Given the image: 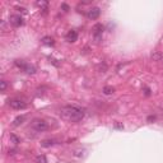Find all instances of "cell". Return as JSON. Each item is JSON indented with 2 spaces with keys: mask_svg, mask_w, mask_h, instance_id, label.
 I'll return each mask as SVG.
<instances>
[{
  "mask_svg": "<svg viewBox=\"0 0 163 163\" xmlns=\"http://www.w3.org/2000/svg\"><path fill=\"white\" fill-rule=\"evenodd\" d=\"M60 116L61 119L69 121V122H78L84 119L85 110L76 105H68L60 108Z\"/></svg>",
  "mask_w": 163,
  "mask_h": 163,
  "instance_id": "cell-1",
  "label": "cell"
},
{
  "mask_svg": "<svg viewBox=\"0 0 163 163\" xmlns=\"http://www.w3.org/2000/svg\"><path fill=\"white\" fill-rule=\"evenodd\" d=\"M31 127L38 133H42L49 130V122L43 119H33L31 122Z\"/></svg>",
  "mask_w": 163,
  "mask_h": 163,
  "instance_id": "cell-2",
  "label": "cell"
},
{
  "mask_svg": "<svg viewBox=\"0 0 163 163\" xmlns=\"http://www.w3.org/2000/svg\"><path fill=\"white\" fill-rule=\"evenodd\" d=\"M8 105L10 106V108H13V110H24V108H27V103L22 100H18V98L9 100Z\"/></svg>",
  "mask_w": 163,
  "mask_h": 163,
  "instance_id": "cell-3",
  "label": "cell"
},
{
  "mask_svg": "<svg viewBox=\"0 0 163 163\" xmlns=\"http://www.w3.org/2000/svg\"><path fill=\"white\" fill-rule=\"evenodd\" d=\"M105 31V25L102 23H97L93 25V36H94V41L96 42H100L102 40V33Z\"/></svg>",
  "mask_w": 163,
  "mask_h": 163,
  "instance_id": "cell-4",
  "label": "cell"
},
{
  "mask_svg": "<svg viewBox=\"0 0 163 163\" xmlns=\"http://www.w3.org/2000/svg\"><path fill=\"white\" fill-rule=\"evenodd\" d=\"M9 23H10L13 27H22V25L24 24V21H23V18H22L21 15L12 14L10 17H9Z\"/></svg>",
  "mask_w": 163,
  "mask_h": 163,
  "instance_id": "cell-5",
  "label": "cell"
},
{
  "mask_svg": "<svg viewBox=\"0 0 163 163\" xmlns=\"http://www.w3.org/2000/svg\"><path fill=\"white\" fill-rule=\"evenodd\" d=\"M101 15V9L98 8V6H93V8L88 9L87 12V18L88 19H92V21H94V19H98Z\"/></svg>",
  "mask_w": 163,
  "mask_h": 163,
  "instance_id": "cell-6",
  "label": "cell"
},
{
  "mask_svg": "<svg viewBox=\"0 0 163 163\" xmlns=\"http://www.w3.org/2000/svg\"><path fill=\"white\" fill-rule=\"evenodd\" d=\"M76 40H78V32L75 30H72L66 33V41L68 42H75Z\"/></svg>",
  "mask_w": 163,
  "mask_h": 163,
  "instance_id": "cell-7",
  "label": "cell"
},
{
  "mask_svg": "<svg viewBox=\"0 0 163 163\" xmlns=\"http://www.w3.org/2000/svg\"><path fill=\"white\" fill-rule=\"evenodd\" d=\"M55 144H57V140L55 139H45L41 142V146H43V148H50V146H54Z\"/></svg>",
  "mask_w": 163,
  "mask_h": 163,
  "instance_id": "cell-8",
  "label": "cell"
},
{
  "mask_svg": "<svg viewBox=\"0 0 163 163\" xmlns=\"http://www.w3.org/2000/svg\"><path fill=\"white\" fill-rule=\"evenodd\" d=\"M41 42H42V45H45V46H54V45H55V41H54V38L50 37V36L43 37L42 40H41Z\"/></svg>",
  "mask_w": 163,
  "mask_h": 163,
  "instance_id": "cell-9",
  "label": "cell"
},
{
  "mask_svg": "<svg viewBox=\"0 0 163 163\" xmlns=\"http://www.w3.org/2000/svg\"><path fill=\"white\" fill-rule=\"evenodd\" d=\"M23 72L28 75H33V74H36V68H34L33 65H31V64H27L25 68L23 69Z\"/></svg>",
  "mask_w": 163,
  "mask_h": 163,
  "instance_id": "cell-10",
  "label": "cell"
},
{
  "mask_svg": "<svg viewBox=\"0 0 163 163\" xmlns=\"http://www.w3.org/2000/svg\"><path fill=\"white\" fill-rule=\"evenodd\" d=\"M36 4H37L38 8H41V10H43V13H47V10H49V3L47 1L41 0V1H37Z\"/></svg>",
  "mask_w": 163,
  "mask_h": 163,
  "instance_id": "cell-11",
  "label": "cell"
},
{
  "mask_svg": "<svg viewBox=\"0 0 163 163\" xmlns=\"http://www.w3.org/2000/svg\"><path fill=\"white\" fill-rule=\"evenodd\" d=\"M24 120H25V116H18V117H15L14 121H13V126H19V125H22V124L24 122Z\"/></svg>",
  "mask_w": 163,
  "mask_h": 163,
  "instance_id": "cell-12",
  "label": "cell"
},
{
  "mask_svg": "<svg viewBox=\"0 0 163 163\" xmlns=\"http://www.w3.org/2000/svg\"><path fill=\"white\" fill-rule=\"evenodd\" d=\"M14 65L17 66V68H19V69L23 70V69L25 68V65H27V63H25L24 60H19V59H17V60H14Z\"/></svg>",
  "mask_w": 163,
  "mask_h": 163,
  "instance_id": "cell-13",
  "label": "cell"
},
{
  "mask_svg": "<svg viewBox=\"0 0 163 163\" xmlns=\"http://www.w3.org/2000/svg\"><path fill=\"white\" fill-rule=\"evenodd\" d=\"M152 59L154 60V61H159V60L163 59V54L159 52V51H155V52L152 54Z\"/></svg>",
  "mask_w": 163,
  "mask_h": 163,
  "instance_id": "cell-14",
  "label": "cell"
},
{
  "mask_svg": "<svg viewBox=\"0 0 163 163\" xmlns=\"http://www.w3.org/2000/svg\"><path fill=\"white\" fill-rule=\"evenodd\" d=\"M103 93L110 96V94H113L115 93V88L113 87H110V85H106V87L103 88Z\"/></svg>",
  "mask_w": 163,
  "mask_h": 163,
  "instance_id": "cell-15",
  "label": "cell"
},
{
  "mask_svg": "<svg viewBox=\"0 0 163 163\" xmlns=\"http://www.w3.org/2000/svg\"><path fill=\"white\" fill-rule=\"evenodd\" d=\"M10 142L14 143V144H19V143H21V139H19L17 135H14V134H10Z\"/></svg>",
  "mask_w": 163,
  "mask_h": 163,
  "instance_id": "cell-16",
  "label": "cell"
},
{
  "mask_svg": "<svg viewBox=\"0 0 163 163\" xmlns=\"http://www.w3.org/2000/svg\"><path fill=\"white\" fill-rule=\"evenodd\" d=\"M36 163H47L46 157H45V155H38L36 158Z\"/></svg>",
  "mask_w": 163,
  "mask_h": 163,
  "instance_id": "cell-17",
  "label": "cell"
},
{
  "mask_svg": "<svg viewBox=\"0 0 163 163\" xmlns=\"http://www.w3.org/2000/svg\"><path fill=\"white\" fill-rule=\"evenodd\" d=\"M6 85H8V84H6L5 80H1V82H0V91H1V92H5Z\"/></svg>",
  "mask_w": 163,
  "mask_h": 163,
  "instance_id": "cell-18",
  "label": "cell"
},
{
  "mask_svg": "<svg viewBox=\"0 0 163 163\" xmlns=\"http://www.w3.org/2000/svg\"><path fill=\"white\" fill-rule=\"evenodd\" d=\"M61 9H63V10L64 12H69V5L68 4H65V3H63V4H61Z\"/></svg>",
  "mask_w": 163,
  "mask_h": 163,
  "instance_id": "cell-19",
  "label": "cell"
},
{
  "mask_svg": "<svg viewBox=\"0 0 163 163\" xmlns=\"http://www.w3.org/2000/svg\"><path fill=\"white\" fill-rule=\"evenodd\" d=\"M115 129L122 130V129H124V125H122V124H119V122H116V124H115Z\"/></svg>",
  "mask_w": 163,
  "mask_h": 163,
  "instance_id": "cell-20",
  "label": "cell"
},
{
  "mask_svg": "<svg viewBox=\"0 0 163 163\" xmlns=\"http://www.w3.org/2000/svg\"><path fill=\"white\" fill-rule=\"evenodd\" d=\"M144 93H145L146 97H148V96H151V89H149V88H145V89H144Z\"/></svg>",
  "mask_w": 163,
  "mask_h": 163,
  "instance_id": "cell-21",
  "label": "cell"
},
{
  "mask_svg": "<svg viewBox=\"0 0 163 163\" xmlns=\"http://www.w3.org/2000/svg\"><path fill=\"white\" fill-rule=\"evenodd\" d=\"M146 120H148V122H152V121L155 120V116H148V119Z\"/></svg>",
  "mask_w": 163,
  "mask_h": 163,
  "instance_id": "cell-22",
  "label": "cell"
},
{
  "mask_svg": "<svg viewBox=\"0 0 163 163\" xmlns=\"http://www.w3.org/2000/svg\"><path fill=\"white\" fill-rule=\"evenodd\" d=\"M17 9H18V10H19V12H22V13H23V14H25V13H27V10H25V9H24V8H19V6H18V8H17Z\"/></svg>",
  "mask_w": 163,
  "mask_h": 163,
  "instance_id": "cell-23",
  "label": "cell"
},
{
  "mask_svg": "<svg viewBox=\"0 0 163 163\" xmlns=\"http://www.w3.org/2000/svg\"><path fill=\"white\" fill-rule=\"evenodd\" d=\"M51 61H52V64H54L55 66H59V63H56L57 60H55V59H51Z\"/></svg>",
  "mask_w": 163,
  "mask_h": 163,
  "instance_id": "cell-24",
  "label": "cell"
}]
</instances>
